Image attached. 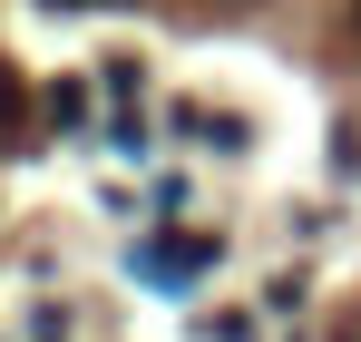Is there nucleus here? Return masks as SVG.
<instances>
[{"mask_svg":"<svg viewBox=\"0 0 361 342\" xmlns=\"http://www.w3.org/2000/svg\"><path fill=\"white\" fill-rule=\"evenodd\" d=\"M195 264H215V244H195V235H166V244H147V254H137V274H147V284H195Z\"/></svg>","mask_w":361,"mask_h":342,"instance_id":"obj_1","label":"nucleus"}]
</instances>
